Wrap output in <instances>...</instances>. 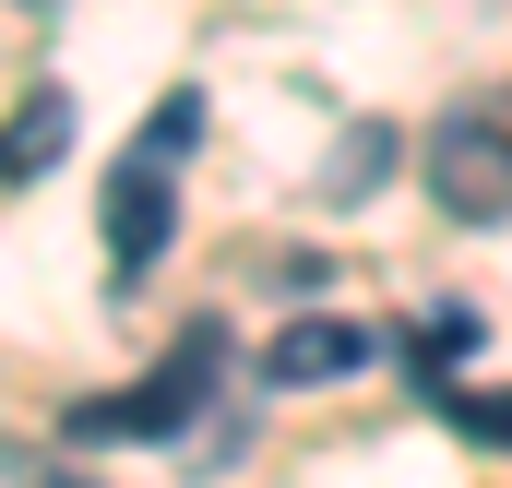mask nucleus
<instances>
[{"label":"nucleus","mask_w":512,"mask_h":488,"mask_svg":"<svg viewBox=\"0 0 512 488\" xmlns=\"http://www.w3.org/2000/svg\"><path fill=\"white\" fill-rule=\"evenodd\" d=\"M203 143V96H155V120L120 143L108 167V274L143 286L167 262V215H179V155Z\"/></svg>","instance_id":"1"},{"label":"nucleus","mask_w":512,"mask_h":488,"mask_svg":"<svg viewBox=\"0 0 512 488\" xmlns=\"http://www.w3.org/2000/svg\"><path fill=\"white\" fill-rule=\"evenodd\" d=\"M0 477L12 488H96L84 465H60V453H36V441H0Z\"/></svg>","instance_id":"8"},{"label":"nucleus","mask_w":512,"mask_h":488,"mask_svg":"<svg viewBox=\"0 0 512 488\" xmlns=\"http://www.w3.org/2000/svg\"><path fill=\"white\" fill-rule=\"evenodd\" d=\"M215 381H227V322H191L131 393L72 405V441H191V417L215 405Z\"/></svg>","instance_id":"2"},{"label":"nucleus","mask_w":512,"mask_h":488,"mask_svg":"<svg viewBox=\"0 0 512 488\" xmlns=\"http://www.w3.org/2000/svg\"><path fill=\"white\" fill-rule=\"evenodd\" d=\"M72 155V96H24L12 120H0V191H24V179H48Z\"/></svg>","instance_id":"5"},{"label":"nucleus","mask_w":512,"mask_h":488,"mask_svg":"<svg viewBox=\"0 0 512 488\" xmlns=\"http://www.w3.org/2000/svg\"><path fill=\"white\" fill-rule=\"evenodd\" d=\"M358 358H382V334H370V322L310 310V322H286V334L262 346V381H274V393H322V381H346Z\"/></svg>","instance_id":"4"},{"label":"nucleus","mask_w":512,"mask_h":488,"mask_svg":"<svg viewBox=\"0 0 512 488\" xmlns=\"http://www.w3.org/2000/svg\"><path fill=\"white\" fill-rule=\"evenodd\" d=\"M393 155H405V143H393V120H358L346 143H334V167H322V191H334V203H370V179H382Z\"/></svg>","instance_id":"6"},{"label":"nucleus","mask_w":512,"mask_h":488,"mask_svg":"<svg viewBox=\"0 0 512 488\" xmlns=\"http://www.w3.org/2000/svg\"><path fill=\"white\" fill-rule=\"evenodd\" d=\"M453 429L477 453H512V393H453Z\"/></svg>","instance_id":"7"},{"label":"nucleus","mask_w":512,"mask_h":488,"mask_svg":"<svg viewBox=\"0 0 512 488\" xmlns=\"http://www.w3.org/2000/svg\"><path fill=\"white\" fill-rule=\"evenodd\" d=\"M429 191H441V215H465V227H501L512 215V96L441 108V131H429Z\"/></svg>","instance_id":"3"}]
</instances>
